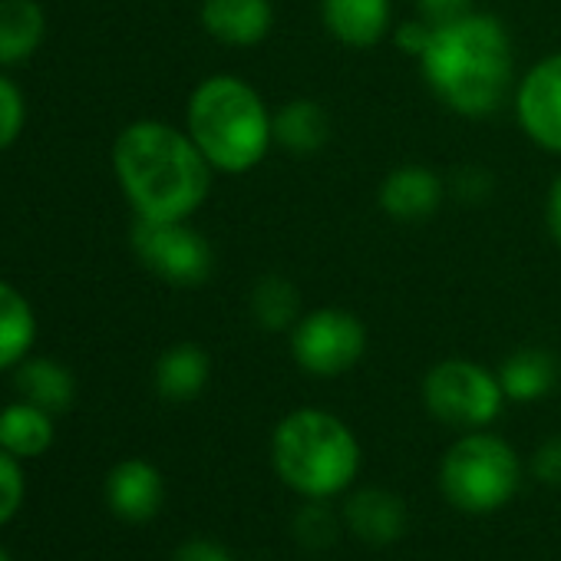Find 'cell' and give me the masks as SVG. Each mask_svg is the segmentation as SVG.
<instances>
[{
  "mask_svg": "<svg viewBox=\"0 0 561 561\" xmlns=\"http://www.w3.org/2000/svg\"><path fill=\"white\" fill-rule=\"evenodd\" d=\"M476 0H416V8H420V18L430 21L433 27L439 24H449V21H459L466 14H472L476 8Z\"/></svg>",
  "mask_w": 561,
  "mask_h": 561,
  "instance_id": "obj_29",
  "label": "cell"
},
{
  "mask_svg": "<svg viewBox=\"0 0 561 561\" xmlns=\"http://www.w3.org/2000/svg\"><path fill=\"white\" fill-rule=\"evenodd\" d=\"M54 446V413L18 400L0 410V449L14 459H37Z\"/></svg>",
  "mask_w": 561,
  "mask_h": 561,
  "instance_id": "obj_20",
  "label": "cell"
},
{
  "mask_svg": "<svg viewBox=\"0 0 561 561\" xmlns=\"http://www.w3.org/2000/svg\"><path fill=\"white\" fill-rule=\"evenodd\" d=\"M47 37V14L37 0H0V67L27 64Z\"/></svg>",
  "mask_w": 561,
  "mask_h": 561,
  "instance_id": "obj_19",
  "label": "cell"
},
{
  "mask_svg": "<svg viewBox=\"0 0 561 561\" xmlns=\"http://www.w3.org/2000/svg\"><path fill=\"white\" fill-rule=\"evenodd\" d=\"M416 64L426 90L462 119H489L515 93L508 27L482 11L433 27Z\"/></svg>",
  "mask_w": 561,
  "mask_h": 561,
  "instance_id": "obj_1",
  "label": "cell"
},
{
  "mask_svg": "<svg viewBox=\"0 0 561 561\" xmlns=\"http://www.w3.org/2000/svg\"><path fill=\"white\" fill-rule=\"evenodd\" d=\"M133 251L139 264L172 288H198L215 271V251L208 238L185 221L136 218Z\"/></svg>",
  "mask_w": 561,
  "mask_h": 561,
  "instance_id": "obj_7",
  "label": "cell"
},
{
  "mask_svg": "<svg viewBox=\"0 0 561 561\" xmlns=\"http://www.w3.org/2000/svg\"><path fill=\"white\" fill-rule=\"evenodd\" d=\"M24 123H27L24 93L14 80H8L4 73H0V152L11 149L21 139Z\"/></svg>",
  "mask_w": 561,
  "mask_h": 561,
  "instance_id": "obj_24",
  "label": "cell"
},
{
  "mask_svg": "<svg viewBox=\"0 0 561 561\" xmlns=\"http://www.w3.org/2000/svg\"><path fill=\"white\" fill-rule=\"evenodd\" d=\"M172 561H234V558H231V551L221 541L205 538V535H195V538H185L175 548Z\"/></svg>",
  "mask_w": 561,
  "mask_h": 561,
  "instance_id": "obj_28",
  "label": "cell"
},
{
  "mask_svg": "<svg viewBox=\"0 0 561 561\" xmlns=\"http://www.w3.org/2000/svg\"><path fill=\"white\" fill-rule=\"evenodd\" d=\"M518 129L538 149L561 156V50L535 60L512 93Z\"/></svg>",
  "mask_w": 561,
  "mask_h": 561,
  "instance_id": "obj_9",
  "label": "cell"
},
{
  "mask_svg": "<svg viewBox=\"0 0 561 561\" xmlns=\"http://www.w3.org/2000/svg\"><path fill=\"white\" fill-rule=\"evenodd\" d=\"M295 364L321 380L344 377L367 354V324L344 308H318L288 331Z\"/></svg>",
  "mask_w": 561,
  "mask_h": 561,
  "instance_id": "obj_8",
  "label": "cell"
},
{
  "mask_svg": "<svg viewBox=\"0 0 561 561\" xmlns=\"http://www.w3.org/2000/svg\"><path fill=\"white\" fill-rule=\"evenodd\" d=\"M211 380V357L205 347L192 344V341H182V344H172L159 360H156V370H152V383H156V393L169 403H188L195 400Z\"/></svg>",
  "mask_w": 561,
  "mask_h": 561,
  "instance_id": "obj_16",
  "label": "cell"
},
{
  "mask_svg": "<svg viewBox=\"0 0 561 561\" xmlns=\"http://www.w3.org/2000/svg\"><path fill=\"white\" fill-rule=\"evenodd\" d=\"M423 407L436 423L472 433L499 420L505 407V390L495 370L466 357H449L426 370Z\"/></svg>",
  "mask_w": 561,
  "mask_h": 561,
  "instance_id": "obj_6",
  "label": "cell"
},
{
  "mask_svg": "<svg viewBox=\"0 0 561 561\" xmlns=\"http://www.w3.org/2000/svg\"><path fill=\"white\" fill-rule=\"evenodd\" d=\"M0 561H14V558H11V551H8L4 545H0Z\"/></svg>",
  "mask_w": 561,
  "mask_h": 561,
  "instance_id": "obj_32",
  "label": "cell"
},
{
  "mask_svg": "<svg viewBox=\"0 0 561 561\" xmlns=\"http://www.w3.org/2000/svg\"><path fill=\"white\" fill-rule=\"evenodd\" d=\"M211 172L192 136L162 119H136L113 142V175L136 218H192L211 192Z\"/></svg>",
  "mask_w": 561,
  "mask_h": 561,
  "instance_id": "obj_2",
  "label": "cell"
},
{
  "mask_svg": "<svg viewBox=\"0 0 561 561\" xmlns=\"http://www.w3.org/2000/svg\"><path fill=\"white\" fill-rule=\"evenodd\" d=\"M271 466L301 499L328 502L354 485L360 472V443L337 413L301 407L277 420L271 433Z\"/></svg>",
  "mask_w": 561,
  "mask_h": 561,
  "instance_id": "obj_4",
  "label": "cell"
},
{
  "mask_svg": "<svg viewBox=\"0 0 561 561\" xmlns=\"http://www.w3.org/2000/svg\"><path fill=\"white\" fill-rule=\"evenodd\" d=\"M37 341V314L31 301L0 277V374L27 360Z\"/></svg>",
  "mask_w": 561,
  "mask_h": 561,
  "instance_id": "obj_21",
  "label": "cell"
},
{
  "mask_svg": "<svg viewBox=\"0 0 561 561\" xmlns=\"http://www.w3.org/2000/svg\"><path fill=\"white\" fill-rule=\"evenodd\" d=\"M446 202V182L436 169L423 162H403L390 169L377 188V205L390 221L423 225L436 218Z\"/></svg>",
  "mask_w": 561,
  "mask_h": 561,
  "instance_id": "obj_10",
  "label": "cell"
},
{
  "mask_svg": "<svg viewBox=\"0 0 561 561\" xmlns=\"http://www.w3.org/2000/svg\"><path fill=\"white\" fill-rule=\"evenodd\" d=\"M24 492H27V479H24L21 459L0 449V525H8L21 512Z\"/></svg>",
  "mask_w": 561,
  "mask_h": 561,
  "instance_id": "obj_25",
  "label": "cell"
},
{
  "mask_svg": "<svg viewBox=\"0 0 561 561\" xmlns=\"http://www.w3.org/2000/svg\"><path fill=\"white\" fill-rule=\"evenodd\" d=\"M545 228H548L551 241L561 248V172L551 179L548 195H545Z\"/></svg>",
  "mask_w": 561,
  "mask_h": 561,
  "instance_id": "obj_31",
  "label": "cell"
},
{
  "mask_svg": "<svg viewBox=\"0 0 561 561\" xmlns=\"http://www.w3.org/2000/svg\"><path fill=\"white\" fill-rule=\"evenodd\" d=\"M522 482V462L515 449L485 430L462 433L439 462L443 499L466 515H489L508 505Z\"/></svg>",
  "mask_w": 561,
  "mask_h": 561,
  "instance_id": "obj_5",
  "label": "cell"
},
{
  "mask_svg": "<svg viewBox=\"0 0 561 561\" xmlns=\"http://www.w3.org/2000/svg\"><path fill=\"white\" fill-rule=\"evenodd\" d=\"M251 318L267 334H285L301 318V295L285 274H261L251 288Z\"/></svg>",
  "mask_w": 561,
  "mask_h": 561,
  "instance_id": "obj_22",
  "label": "cell"
},
{
  "mask_svg": "<svg viewBox=\"0 0 561 561\" xmlns=\"http://www.w3.org/2000/svg\"><path fill=\"white\" fill-rule=\"evenodd\" d=\"M430 34H433V24H430V21H423V18H416V21H407V24L393 27V41H397V47H400L403 54H410L413 60H420V54L426 50Z\"/></svg>",
  "mask_w": 561,
  "mask_h": 561,
  "instance_id": "obj_30",
  "label": "cell"
},
{
  "mask_svg": "<svg viewBox=\"0 0 561 561\" xmlns=\"http://www.w3.org/2000/svg\"><path fill=\"white\" fill-rule=\"evenodd\" d=\"M271 136L291 156H314L331 139V116L318 100H288L271 110Z\"/></svg>",
  "mask_w": 561,
  "mask_h": 561,
  "instance_id": "obj_15",
  "label": "cell"
},
{
  "mask_svg": "<svg viewBox=\"0 0 561 561\" xmlns=\"http://www.w3.org/2000/svg\"><path fill=\"white\" fill-rule=\"evenodd\" d=\"M449 185H453V192H456L459 198H466V202H482V198L489 195V188H492V179H489V172L479 169V165H462V169L453 172Z\"/></svg>",
  "mask_w": 561,
  "mask_h": 561,
  "instance_id": "obj_27",
  "label": "cell"
},
{
  "mask_svg": "<svg viewBox=\"0 0 561 561\" xmlns=\"http://www.w3.org/2000/svg\"><path fill=\"white\" fill-rule=\"evenodd\" d=\"M14 387L21 400L47 410V413H67L77 400V380L70 367H64L54 357H27L24 364L14 367Z\"/></svg>",
  "mask_w": 561,
  "mask_h": 561,
  "instance_id": "obj_18",
  "label": "cell"
},
{
  "mask_svg": "<svg viewBox=\"0 0 561 561\" xmlns=\"http://www.w3.org/2000/svg\"><path fill=\"white\" fill-rule=\"evenodd\" d=\"M185 133L221 175H244L257 169L274 146L271 110L261 93L234 73H211L192 90Z\"/></svg>",
  "mask_w": 561,
  "mask_h": 561,
  "instance_id": "obj_3",
  "label": "cell"
},
{
  "mask_svg": "<svg viewBox=\"0 0 561 561\" xmlns=\"http://www.w3.org/2000/svg\"><path fill=\"white\" fill-rule=\"evenodd\" d=\"M407 502L387 485H364L354 489L344 502V522L370 548H387L407 531Z\"/></svg>",
  "mask_w": 561,
  "mask_h": 561,
  "instance_id": "obj_12",
  "label": "cell"
},
{
  "mask_svg": "<svg viewBox=\"0 0 561 561\" xmlns=\"http://www.w3.org/2000/svg\"><path fill=\"white\" fill-rule=\"evenodd\" d=\"M499 383L505 390V400L512 403H535L545 400L561 377L558 357L545 347H518L499 364Z\"/></svg>",
  "mask_w": 561,
  "mask_h": 561,
  "instance_id": "obj_17",
  "label": "cell"
},
{
  "mask_svg": "<svg viewBox=\"0 0 561 561\" xmlns=\"http://www.w3.org/2000/svg\"><path fill=\"white\" fill-rule=\"evenodd\" d=\"M198 21L205 34L225 47H257L274 27L271 0H202Z\"/></svg>",
  "mask_w": 561,
  "mask_h": 561,
  "instance_id": "obj_13",
  "label": "cell"
},
{
  "mask_svg": "<svg viewBox=\"0 0 561 561\" xmlns=\"http://www.w3.org/2000/svg\"><path fill=\"white\" fill-rule=\"evenodd\" d=\"M531 472L545 482V485H554L561 489V436H548L535 456H531Z\"/></svg>",
  "mask_w": 561,
  "mask_h": 561,
  "instance_id": "obj_26",
  "label": "cell"
},
{
  "mask_svg": "<svg viewBox=\"0 0 561 561\" xmlns=\"http://www.w3.org/2000/svg\"><path fill=\"white\" fill-rule=\"evenodd\" d=\"M165 502V479L149 459H123L106 476V505L129 525H146Z\"/></svg>",
  "mask_w": 561,
  "mask_h": 561,
  "instance_id": "obj_11",
  "label": "cell"
},
{
  "mask_svg": "<svg viewBox=\"0 0 561 561\" xmlns=\"http://www.w3.org/2000/svg\"><path fill=\"white\" fill-rule=\"evenodd\" d=\"M321 21L337 44L370 50L393 31V4L390 0H321Z\"/></svg>",
  "mask_w": 561,
  "mask_h": 561,
  "instance_id": "obj_14",
  "label": "cell"
},
{
  "mask_svg": "<svg viewBox=\"0 0 561 561\" xmlns=\"http://www.w3.org/2000/svg\"><path fill=\"white\" fill-rule=\"evenodd\" d=\"M291 531H295V538H298L305 548H311V551H324V548H331V545L337 541L341 525H337L334 512H331L324 502L308 499V505L295 515Z\"/></svg>",
  "mask_w": 561,
  "mask_h": 561,
  "instance_id": "obj_23",
  "label": "cell"
}]
</instances>
